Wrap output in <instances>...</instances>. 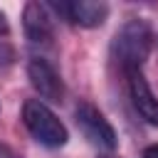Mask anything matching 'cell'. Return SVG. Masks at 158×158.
Returning a JSON list of instances; mask_svg holds the SVG:
<instances>
[{
	"label": "cell",
	"instance_id": "6da1fadb",
	"mask_svg": "<svg viewBox=\"0 0 158 158\" xmlns=\"http://www.w3.org/2000/svg\"><path fill=\"white\" fill-rule=\"evenodd\" d=\"M151 47H153L151 22L143 17H131L118 27V32L111 40V59L118 64L123 74H128L146 64Z\"/></svg>",
	"mask_w": 158,
	"mask_h": 158
},
{
	"label": "cell",
	"instance_id": "7a4b0ae2",
	"mask_svg": "<svg viewBox=\"0 0 158 158\" xmlns=\"http://www.w3.org/2000/svg\"><path fill=\"white\" fill-rule=\"evenodd\" d=\"M22 123L30 131V136L47 146V148H62L69 141L67 126L59 121V116L40 99H27L22 104Z\"/></svg>",
	"mask_w": 158,
	"mask_h": 158
},
{
	"label": "cell",
	"instance_id": "3957f363",
	"mask_svg": "<svg viewBox=\"0 0 158 158\" xmlns=\"http://www.w3.org/2000/svg\"><path fill=\"white\" fill-rule=\"evenodd\" d=\"M74 121L81 128L84 138H89V143L104 148V151H114L118 146V136L114 131V126L109 123V118L91 104V101H79L74 109Z\"/></svg>",
	"mask_w": 158,
	"mask_h": 158
},
{
	"label": "cell",
	"instance_id": "277c9868",
	"mask_svg": "<svg viewBox=\"0 0 158 158\" xmlns=\"http://www.w3.org/2000/svg\"><path fill=\"white\" fill-rule=\"evenodd\" d=\"M47 5L52 12L62 15L67 22L86 30L101 27L109 17V5L96 0H69V2H47Z\"/></svg>",
	"mask_w": 158,
	"mask_h": 158
},
{
	"label": "cell",
	"instance_id": "5b68a950",
	"mask_svg": "<svg viewBox=\"0 0 158 158\" xmlns=\"http://www.w3.org/2000/svg\"><path fill=\"white\" fill-rule=\"evenodd\" d=\"M22 30L30 44L52 47L54 42V17L47 2H27L22 10Z\"/></svg>",
	"mask_w": 158,
	"mask_h": 158
},
{
	"label": "cell",
	"instance_id": "8992f818",
	"mask_svg": "<svg viewBox=\"0 0 158 158\" xmlns=\"http://www.w3.org/2000/svg\"><path fill=\"white\" fill-rule=\"evenodd\" d=\"M27 79L42 99H47V101H62L64 99V81H62L59 72L44 57H32L27 62Z\"/></svg>",
	"mask_w": 158,
	"mask_h": 158
},
{
	"label": "cell",
	"instance_id": "52a82bcc",
	"mask_svg": "<svg viewBox=\"0 0 158 158\" xmlns=\"http://www.w3.org/2000/svg\"><path fill=\"white\" fill-rule=\"evenodd\" d=\"M126 79H128V94H131L133 109L138 111V116H141L146 123H151V126L158 128V99L153 96V91H151L143 72H141V69L128 72Z\"/></svg>",
	"mask_w": 158,
	"mask_h": 158
},
{
	"label": "cell",
	"instance_id": "ba28073f",
	"mask_svg": "<svg viewBox=\"0 0 158 158\" xmlns=\"http://www.w3.org/2000/svg\"><path fill=\"white\" fill-rule=\"evenodd\" d=\"M12 64H15V49H12L7 42H2V40H0V72L10 69Z\"/></svg>",
	"mask_w": 158,
	"mask_h": 158
},
{
	"label": "cell",
	"instance_id": "9c48e42d",
	"mask_svg": "<svg viewBox=\"0 0 158 158\" xmlns=\"http://www.w3.org/2000/svg\"><path fill=\"white\" fill-rule=\"evenodd\" d=\"M0 158H22L15 148H10L7 143H0Z\"/></svg>",
	"mask_w": 158,
	"mask_h": 158
},
{
	"label": "cell",
	"instance_id": "30bf717a",
	"mask_svg": "<svg viewBox=\"0 0 158 158\" xmlns=\"http://www.w3.org/2000/svg\"><path fill=\"white\" fill-rule=\"evenodd\" d=\"M143 158H158V143H151L143 148Z\"/></svg>",
	"mask_w": 158,
	"mask_h": 158
},
{
	"label": "cell",
	"instance_id": "8fae6325",
	"mask_svg": "<svg viewBox=\"0 0 158 158\" xmlns=\"http://www.w3.org/2000/svg\"><path fill=\"white\" fill-rule=\"evenodd\" d=\"M7 32H10V25H7V17H5V12L0 10V35L5 37Z\"/></svg>",
	"mask_w": 158,
	"mask_h": 158
},
{
	"label": "cell",
	"instance_id": "7c38bea8",
	"mask_svg": "<svg viewBox=\"0 0 158 158\" xmlns=\"http://www.w3.org/2000/svg\"><path fill=\"white\" fill-rule=\"evenodd\" d=\"M101 158H116V156H101Z\"/></svg>",
	"mask_w": 158,
	"mask_h": 158
}]
</instances>
